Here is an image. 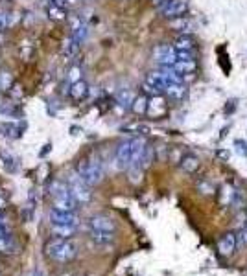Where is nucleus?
I'll use <instances>...</instances> for the list:
<instances>
[{"label": "nucleus", "mask_w": 247, "mask_h": 276, "mask_svg": "<svg viewBox=\"0 0 247 276\" xmlns=\"http://www.w3.org/2000/svg\"><path fill=\"white\" fill-rule=\"evenodd\" d=\"M164 92L168 94V98L172 100H183L186 94V85L184 83H168Z\"/></svg>", "instance_id": "nucleus-17"}, {"label": "nucleus", "mask_w": 247, "mask_h": 276, "mask_svg": "<svg viewBox=\"0 0 247 276\" xmlns=\"http://www.w3.org/2000/svg\"><path fill=\"white\" fill-rule=\"evenodd\" d=\"M6 203H7L6 193H4V190H0V210H2V208H6Z\"/></svg>", "instance_id": "nucleus-40"}, {"label": "nucleus", "mask_w": 247, "mask_h": 276, "mask_svg": "<svg viewBox=\"0 0 247 276\" xmlns=\"http://www.w3.org/2000/svg\"><path fill=\"white\" fill-rule=\"evenodd\" d=\"M54 197V208H57V210H65V212H74L76 208H78V201L74 199V195L71 193V190H69V184H67V188H63L61 192H57L52 195Z\"/></svg>", "instance_id": "nucleus-5"}, {"label": "nucleus", "mask_w": 247, "mask_h": 276, "mask_svg": "<svg viewBox=\"0 0 247 276\" xmlns=\"http://www.w3.org/2000/svg\"><path fill=\"white\" fill-rule=\"evenodd\" d=\"M234 149H236V153H238L240 157H247V142L236 140V142H234Z\"/></svg>", "instance_id": "nucleus-35"}, {"label": "nucleus", "mask_w": 247, "mask_h": 276, "mask_svg": "<svg viewBox=\"0 0 247 276\" xmlns=\"http://www.w3.org/2000/svg\"><path fill=\"white\" fill-rule=\"evenodd\" d=\"M76 227L74 225H52V234L56 238H63V240H71V236H74Z\"/></svg>", "instance_id": "nucleus-19"}, {"label": "nucleus", "mask_w": 247, "mask_h": 276, "mask_svg": "<svg viewBox=\"0 0 247 276\" xmlns=\"http://www.w3.org/2000/svg\"><path fill=\"white\" fill-rule=\"evenodd\" d=\"M148 104H149V98L146 94H141V96H135L133 104H131V110H133L137 116H142L148 112Z\"/></svg>", "instance_id": "nucleus-18"}, {"label": "nucleus", "mask_w": 247, "mask_h": 276, "mask_svg": "<svg viewBox=\"0 0 247 276\" xmlns=\"http://www.w3.org/2000/svg\"><path fill=\"white\" fill-rule=\"evenodd\" d=\"M15 83H13V77H11V74L9 72H2L0 74V89H11Z\"/></svg>", "instance_id": "nucleus-32"}, {"label": "nucleus", "mask_w": 247, "mask_h": 276, "mask_svg": "<svg viewBox=\"0 0 247 276\" xmlns=\"http://www.w3.org/2000/svg\"><path fill=\"white\" fill-rule=\"evenodd\" d=\"M129 180H131L133 184H139L142 180V168L139 164H135L129 168Z\"/></svg>", "instance_id": "nucleus-29"}, {"label": "nucleus", "mask_w": 247, "mask_h": 276, "mask_svg": "<svg viewBox=\"0 0 247 276\" xmlns=\"http://www.w3.org/2000/svg\"><path fill=\"white\" fill-rule=\"evenodd\" d=\"M4 28H6V21H4V19H2V17H0V32H2V30H4Z\"/></svg>", "instance_id": "nucleus-43"}, {"label": "nucleus", "mask_w": 247, "mask_h": 276, "mask_svg": "<svg viewBox=\"0 0 247 276\" xmlns=\"http://www.w3.org/2000/svg\"><path fill=\"white\" fill-rule=\"evenodd\" d=\"M89 238H91L94 243H98V245H109V243H113V240H114V232H106V230H92V228H91Z\"/></svg>", "instance_id": "nucleus-16"}, {"label": "nucleus", "mask_w": 247, "mask_h": 276, "mask_svg": "<svg viewBox=\"0 0 247 276\" xmlns=\"http://www.w3.org/2000/svg\"><path fill=\"white\" fill-rule=\"evenodd\" d=\"M0 230H6V221L0 217Z\"/></svg>", "instance_id": "nucleus-42"}, {"label": "nucleus", "mask_w": 247, "mask_h": 276, "mask_svg": "<svg viewBox=\"0 0 247 276\" xmlns=\"http://www.w3.org/2000/svg\"><path fill=\"white\" fill-rule=\"evenodd\" d=\"M0 162H2V168H4L6 172H9V173L17 172L19 160H17V157H13L9 151H6V149H0Z\"/></svg>", "instance_id": "nucleus-15"}, {"label": "nucleus", "mask_w": 247, "mask_h": 276, "mask_svg": "<svg viewBox=\"0 0 247 276\" xmlns=\"http://www.w3.org/2000/svg\"><path fill=\"white\" fill-rule=\"evenodd\" d=\"M9 94H11L13 98H21L22 96V89L21 87H17V85H13V87L9 89Z\"/></svg>", "instance_id": "nucleus-37"}, {"label": "nucleus", "mask_w": 247, "mask_h": 276, "mask_svg": "<svg viewBox=\"0 0 247 276\" xmlns=\"http://www.w3.org/2000/svg\"><path fill=\"white\" fill-rule=\"evenodd\" d=\"M153 4H155V7H159V9L163 11L164 7H166V6H168V4H170V0H155Z\"/></svg>", "instance_id": "nucleus-39"}, {"label": "nucleus", "mask_w": 247, "mask_h": 276, "mask_svg": "<svg viewBox=\"0 0 247 276\" xmlns=\"http://www.w3.org/2000/svg\"><path fill=\"white\" fill-rule=\"evenodd\" d=\"M198 190H199L201 193H205V195H212V193L216 192V190L212 188V184H209L207 180H201V182H199V184H198Z\"/></svg>", "instance_id": "nucleus-36"}, {"label": "nucleus", "mask_w": 247, "mask_h": 276, "mask_svg": "<svg viewBox=\"0 0 247 276\" xmlns=\"http://www.w3.org/2000/svg\"><path fill=\"white\" fill-rule=\"evenodd\" d=\"M0 133L9 140H17L22 137V127L15 122H2L0 124Z\"/></svg>", "instance_id": "nucleus-13"}, {"label": "nucleus", "mask_w": 247, "mask_h": 276, "mask_svg": "<svg viewBox=\"0 0 247 276\" xmlns=\"http://www.w3.org/2000/svg\"><path fill=\"white\" fill-rule=\"evenodd\" d=\"M69 96H71L74 102H83L85 98L89 96V85H87L83 79L72 83L71 89H69Z\"/></svg>", "instance_id": "nucleus-11"}, {"label": "nucleus", "mask_w": 247, "mask_h": 276, "mask_svg": "<svg viewBox=\"0 0 247 276\" xmlns=\"http://www.w3.org/2000/svg\"><path fill=\"white\" fill-rule=\"evenodd\" d=\"M216 155H218L219 159H227V157H229V153H227V151H218Z\"/></svg>", "instance_id": "nucleus-41"}, {"label": "nucleus", "mask_w": 247, "mask_h": 276, "mask_svg": "<svg viewBox=\"0 0 247 276\" xmlns=\"http://www.w3.org/2000/svg\"><path fill=\"white\" fill-rule=\"evenodd\" d=\"M87 34H89V30H87V26H85L83 22L79 21V19H74L72 21V37L76 39V42H83V39L87 37Z\"/></svg>", "instance_id": "nucleus-21"}, {"label": "nucleus", "mask_w": 247, "mask_h": 276, "mask_svg": "<svg viewBox=\"0 0 247 276\" xmlns=\"http://www.w3.org/2000/svg\"><path fill=\"white\" fill-rule=\"evenodd\" d=\"M0 112L4 116H19L21 114V109L19 107H13L11 104H2L0 105Z\"/></svg>", "instance_id": "nucleus-30"}, {"label": "nucleus", "mask_w": 247, "mask_h": 276, "mask_svg": "<svg viewBox=\"0 0 247 276\" xmlns=\"http://www.w3.org/2000/svg\"><path fill=\"white\" fill-rule=\"evenodd\" d=\"M78 42H76V39L74 37H67L63 41V55L65 57H74L76 55V52H78Z\"/></svg>", "instance_id": "nucleus-24"}, {"label": "nucleus", "mask_w": 247, "mask_h": 276, "mask_svg": "<svg viewBox=\"0 0 247 276\" xmlns=\"http://www.w3.org/2000/svg\"><path fill=\"white\" fill-rule=\"evenodd\" d=\"M234 248H236V236L233 234V232H229V234H225L221 240H219L218 243V250L221 252L223 256H229L234 252Z\"/></svg>", "instance_id": "nucleus-14"}, {"label": "nucleus", "mask_w": 247, "mask_h": 276, "mask_svg": "<svg viewBox=\"0 0 247 276\" xmlns=\"http://www.w3.org/2000/svg\"><path fill=\"white\" fill-rule=\"evenodd\" d=\"M133 166V140H124L116 147V168L129 170Z\"/></svg>", "instance_id": "nucleus-4"}, {"label": "nucleus", "mask_w": 247, "mask_h": 276, "mask_svg": "<svg viewBox=\"0 0 247 276\" xmlns=\"http://www.w3.org/2000/svg\"><path fill=\"white\" fill-rule=\"evenodd\" d=\"M234 193L233 188L231 186H223V190H221V197H219V203L225 207V205H233V199H234Z\"/></svg>", "instance_id": "nucleus-28"}, {"label": "nucleus", "mask_w": 247, "mask_h": 276, "mask_svg": "<svg viewBox=\"0 0 247 276\" xmlns=\"http://www.w3.org/2000/svg\"><path fill=\"white\" fill-rule=\"evenodd\" d=\"M242 236H244V243L247 245V227L244 228V232H242Z\"/></svg>", "instance_id": "nucleus-44"}, {"label": "nucleus", "mask_w": 247, "mask_h": 276, "mask_svg": "<svg viewBox=\"0 0 247 276\" xmlns=\"http://www.w3.org/2000/svg\"><path fill=\"white\" fill-rule=\"evenodd\" d=\"M74 172L78 173L79 177L89 184V186H98L100 182L106 177V172H104V166L98 159L92 160H81L76 164V170Z\"/></svg>", "instance_id": "nucleus-2"}, {"label": "nucleus", "mask_w": 247, "mask_h": 276, "mask_svg": "<svg viewBox=\"0 0 247 276\" xmlns=\"http://www.w3.org/2000/svg\"><path fill=\"white\" fill-rule=\"evenodd\" d=\"M11 2H13V0H11Z\"/></svg>", "instance_id": "nucleus-45"}, {"label": "nucleus", "mask_w": 247, "mask_h": 276, "mask_svg": "<svg viewBox=\"0 0 247 276\" xmlns=\"http://www.w3.org/2000/svg\"><path fill=\"white\" fill-rule=\"evenodd\" d=\"M170 159H174L176 162H181V160H183V155L177 151V149H174V151L170 153Z\"/></svg>", "instance_id": "nucleus-38"}, {"label": "nucleus", "mask_w": 247, "mask_h": 276, "mask_svg": "<svg viewBox=\"0 0 247 276\" xmlns=\"http://www.w3.org/2000/svg\"><path fill=\"white\" fill-rule=\"evenodd\" d=\"M153 57L159 67H174L177 63V50L174 48V44H159L153 50Z\"/></svg>", "instance_id": "nucleus-6"}, {"label": "nucleus", "mask_w": 247, "mask_h": 276, "mask_svg": "<svg viewBox=\"0 0 247 276\" xmlns=\"http://www.w3.org/2000/svg\"><path fill=\"white\" fill-rule=\"evenodd\" d=\"M34 52H35V46H34V44H32L30 41L21 42V46H19V55H21L22 61L28 63L30 59H32V55H34Z\"/></svg>", "instance_id": "nucleus-25"}, {"label": "nucleus", "mask_w": 247, "mask_h": 276, "mask_svg": "<svg viewBox=\"0 0 247 276\" xmlns=\"http://www.w3.org/2000/svg\"><path fill=\"white\" fill-rule=\"evenodd\" d=\"M46 256L56 260L59 263H67L74 260L76 254H78V245L72 242V240H63V238H56L50 243H46Z\"/></svg>", "instance_id": "nucleus-1"}, {"label": "nucleus", "mask_w": 247, "mask_h": 276, "mask_svg": "<svg viewBox=\"0 0 247 276\" xmlns=\"http://www.w3.org/2000/svg\"><path fill=\"white\" fill-rule=\"evenodd\" d=\"M46 15H48L50 21H56V22L65 21L67 19V6H61V4H56V2H48Z\"/></svg>", "instance_id": "nucleus-12"}, {"label": "nucleus", "mask_w": 247, "mask_h": 276, "mask_svg": "<svg viewBox=\"0 0 247 276\" xmlns=\"http://www.w3.org/2000/svg\"><path fill=\"white\" fill-rule=\"evenodd\" d=\"M179 164H181V168H183L186 173H194L199 170V164H201V162H199V159L196 155H184L183 160H181Z\"/></svg>", "instance_id": "nucleus-22"}, {"label": "nucleus", "mask_w": 247, "mask_h": 276, "mask_svg": "<svg viewBox=\"0 0 247 276\" xmlns=\"http://www.w3.org/2000/svg\"><path fill=\"white\" fill-rule=\"evenodd\" d=\"M174 69H176L179 74L186 76V74H194V72H196L198 63L196 61H177L176 65H174Z\"/></svg>", "instance_id": "nucleus-23"}, {"label": "nucleus", "mask_w": 247, "mask_h": 276, "mask_svg": "<svg viewBox=\"0 0 247 276\" xmlns=\"http://www.w3.org/2000/svg\"><path fill=\"white\" fill-rule=\"evenodd\" d=\"M188 9V0H170V4L163 9V15L166 19H179Z\"/></svg>", "instance_id": "nucleus-7"}, {"label": "nucleus", "mask_w": 247, "mask_h": 276, "mask_svg": "<svg viewBox=\"0 0 247 276\" xmlns=\"http://www.w3.org/2000/svg\"><path fill=\"white\" fill-rule=\"evenodd\" d=\"M67 184H69V190H71V193L74 195V199L78 201L79 205H89L92 201V192H91L92 186H89L76 172L69 175Z\"/></svg>", "instance_id": "nucleus-3"}, {"label": "nucleus", "mask_w": 247, "mask_h": 276, "mask_svg": "<svg viewBox=\"0 0 247 276\" xmlns=\"http://www.w3.org/2000/svg\"><path fill=\"white\" fill-rule=\"evenodd\" d=\"M174 48L176 50H194L196 48V39L192 37V35H179L176 39V42H174Z\"/></svg>", "instance_id": "nucleus-20"}, {"label": "nucleus", "mask_w": 247, "mask_h": 276, "mask_svg": "<svg viewBox=\"0 0 247 276\" xmlns=\"http://www.w3.org/2000/svg\"><path fill=\"white\" fill-rule=\"evenodd\" d=\"M50 221L52 225H74L76 227V214L74 212H65V210H57V208H52L50 210Z\"/></svg>", "instance_id": "nucleus-9"}, {"label": "nucleus", "mask_w": 247, "mask_h": 276, "mask_svg": "<svg viewBox=\"0 0 247 276\" xmlns=\"http://www.w3.org/2000/svg\"><path fill=\"white\" fill-rule=\"evenodd\" d=\"M67 79H69V83H76L81 79V69L79 67H72L71 70H69V76H67Z\"/></svg>", "instance_id": "nucleus-34"}, {"label": "nucleus", "mask_w": 247, "mask_h": 276, "mask_svg": "<svg viewBox=\"0 0 247 276\" xmlns=\"http://www.w3.org/2000/svg\"><path fill=\"white\" fill-rule=\"evenodd\" d=\"M166 109H168V105H166V100L163 98V94H159V96H151L149 98V104H148V112L149 116L153 118H159L166 114Z\"/></svg>", "instance_id": "nucleus-10"}, {"label": "nucleus", "mask_w": 247, "mask_h": 276, "mask_svg": "<svg viewBox=\"0 0 247 276\" xmlns=\"http://www.w3.org/2000/svg\"><path fill=\"white\" fill-rule=\"evenodd\" d=\"M135 96L129 92V90H122L120 94H118V105L120 107H124V109H127V107H131V104H133Z\"/></svg>", "instance_id": "nucleus-27"}, {"label": "nucleus", "mask_w": 247, "mask_h": 276, "mask_svg": "<svg viewBox=\"0 0 247 276\" xmlns=\"http://www.w3.org/2000/svg\"><path fill=\"white\" fill-rule=\"evenodd\" d=\"M177 61H196L194 50H177Z\"/></svg>", "instance_id": "nucleus-33"}, {"label": "nucleus", "mask_w": 247, "mask_h": 276, "mask_svg": "<svg viewBox=\"0 0 247 276\" xmlns=\"http://www.w3.org/2000/svg\"><path fill=\"white\" fill-rule=\"evenodd\" d=\"M142 90H144V94H149V96H159V94H163V90L159 89V87H155L153 83L146 81V79L142 83Z\"/></svg>", "instance_id": "nucleus-31"}, {"label": "nucleus", "mask_w": 247, "mask_h": 276, "mask_svg": "<svg viewBox=\"0 0 247 276\" xmlns=\"http://www.w3.org/2000/svg\"><path fill=\"white\" fill-rule=\"evenodd\" d=\"M89 227L92 230H106V232H114L116 230V223H114L109 215L98 214V215H92L89 219Z\"/></svg>", "instance_id": "nucleus-8"}, {"label": "nucleus", "mask_w": 247, "mask_h": 276, "mask_svg": "<svg viewBox=\"0 0 247 276\" xmlns=\"http://www.w3.org/2000/svg\"><path fill=\"white\" fill-rule=\"evenodd\" d=\"M153 157H155V149H153L151 145H146L144 155H142V159H141V168H142V170H146V168H149V166H151V162H153Z\"/></svg>", "instance_id": "nucleus-26"}]
</instances>
